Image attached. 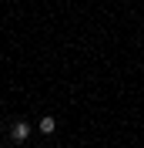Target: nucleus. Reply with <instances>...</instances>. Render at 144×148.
<instances>
[{
    "instance_id": "nucleus-1",
    "label": "nucleus",
    "mask_w": 144,
    "mask_h": 148,
    "mask_svg": "<svg viewBox=\"0 0 144 148\" xmlns=\"http://www.w3.org/2000/svg\"><path fill=\"white\" fill-rule=\"evenodd\" d=\"M27 138H30V125H27V121H17V125L10 128V141L20 145V141H27Z\"/></svg>"
},
{
    "instance_id": "nucleus-2",
    "label": "nucleus",
    "mask_w": 144,
    "mask_h": 148,
    "mask_svg": "<svg viewBox=\"0 0 144 148\" xmlns=\"http://www.w3.org/2000/svg\"><path fill=\"white\" fill-rule=\"evenodd\" d=\"M37 128H40V135H54V128H57V118H54V114H44Z\"/></svg>"
}]
</instances>
